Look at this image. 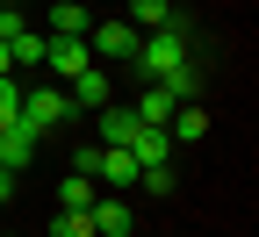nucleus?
I'll return each instance as SVG.
<instances>
[{"label": "nucleus", "instance_id": "nucleus-20", "mask_svg": "<svg viewBox=\"0 0 259 237\" xmlns=\"http://www.w3.org/2000/svg\"><path fill=\"white\" fill-rule=\"evenodd\" d=\"M137 180H144L151 194H173V187H180V173H173V165H151V173H137Z\"/></svg>", "mask_w": 259, "mask_h": 237}, {"label": "nucleus", "instance_id": "nucleus-24", "mask_svg": "<svg viewBox=\"0 0 259 237\" xmlns=\"http://www.w3.org/2000/svg\"><path fill=\"white\" fill-rule=\"evenodd\" d=\"M8 8H15V0H0V15H8Z\"/></svg>", "mask_w": 259, "mask_h": 237}, {"label": "nucleus", "instance_id": "nucleus-11", "mask_svg": "<svg viewBox=\"0 0 259 237\" xmlns=\"http://www.w3.org/2000/svg\"><path fill=\"white\" fill-rule=\"evenodd\" d=\"M130 158H137L144 173H151V165H173V137H166V129H144V122H137V137H130Z\"/></svg>", "mask_w": 259, "mask_h": 237}, {"label": "nucleus", "instance_id": "nucleus-22", "mask_svg": "<svg viewBox=\"0 0 259 237\" xmlns=\"http://www.w3.org/2000/svg\"><path fill=\"white\" fill-rule=\"evenodd\" d=\"M8 72H15V58H8V43H0V79H8Z\"/></svg>", "mask_w": 259, "mask_h": 237}, {"label": "nucleus", "instance_id": "nucleus-25", "mask_svg": "<svg viewBox=\"0 0 259 237\" xmlns=\"http://www.w3.org/2000/svg\"><path fill=\"white\" fill-rule=\"evenodd\" d=\"M0 237H8V230H0Z\"/></svg>", "mask_w": 259, "mask_h": 237}, {"label": "nucleus", "instance_id": "nucleus-10", "mask_svg": "<svg viewBox=\"0 0 259 237\" xmlns=\"http://www.w3.org/2000/svg\"><path fill=\"white\" fill-rule=\"evenodd\" d=\"M166 137H173V144H202V137H209V108H202V101H180L173 122H166Z\"/></svg>", "mask_w": 259, "mask_h": 237}, {"label": "nucleus", "instance_id": "nucleus-1", "mask_svg": "<svg viewBox=\"0 0 259 237\" xmlns=\"http://www.w3.org/2000/svg\"><path fill=\"white\" fill-rule=\"evenodd\" d=\"M130 65H137V72H144V86H158L166 72H180V65H187V22L173 15L166 29H151V36L137 43V58H130Z\"/></svg>", "mask_w": 259, "mask_h": 237}, {"label": "nucleus", "instance_id": "nucleus-9", "mask_svg": "<svg viewBox=\"0 0 259 237\" xmlns=\"http://www.w3.org/2000/svg\"><path fill=\"white\" fill-rule=\"evenodd\" d=\"M173 108H180V101H173L166 86H144L137 101H130V115H137L144 129H166V122H173Z\"/></svg>", "mask_w": 259, "mask_h": 237}, {"label": "nucleus", "instance_id": "nucleus-2", "mask_svg": "<svg viewBox=\"0 0 259 237\" xmlns=\"http://www.w3.org/2000/svg\"><path fill=\"white\" fill-rule=\"evenodd\" d=\"M79 108L65 101V86H22V129L44 144V129H72Z\"/></svg>", "mask_w": 259, "mask_h": 237}, {"label": "nucleus", "instance_id": "nucleus-8", "mask_svg": "<svg viewBox=\"0 0 259 237\" xmlns=\"http://www.w3.org/2000/svg\"><path fill=\"white\" fill-rule=\"evenodd\" d=\"M130 137H137L130 101H108V108H101V151H130Z\"/></svg>", "mask_w": 259, "mask_h": 237}, {"label": "nucleus", "instance_id": "nucleus-6", "mask_svg": "<svg viewBox=\"0 0 259 237\" xmlns=\"http://www.w3.org/2000/svg\"><path fill=\"white\" fill-rule=\"evenodd\" d=\"M87 29H94V8H79V0H51L44 8V36H79L87 43Z\"/></svg>", "mask_w": 259, "mask_h": 237}, {"label": "nucleus", "instance_id": "nucleus-5", "mask_svg": "<svg viewBox=\"0 0 259 237\" xmlns=\"http://www.w3.org/2000/svg\"><path fill=\"white\" fill-rule=\"evenodd\" d=\"M44 65H51L58 79H79L87 65H94V51H87L79 36H44Z\"/></svg>", "mask_w": 259, "mask_h": 237}, {"label": "nucleus", "instance_id": "nucleus-3", "mask_svg": "<svg viewBox=\"0 0 259 237\" xmlns=\"http://www.w3.org/2000/svg\"><path fill=\"white\" fill-rule=\"evenodd\" d=\"M137 29H130V22H94L87 29V51H94V65H122V58H137Z\"/></svg>", "mask_w": 259, "mask_h": 237}, {"label": "nucleus", "instance_id": "nucleus-15", "mask_svg": "<svg viewBox=\"0 0 259 237\" xmlns=\"http://www.w3.org/2000/svg\"><path fill=\"white\" fill-rule=\"evenodd\" d=\"M94 201H101V194H94V180H79V173L58 180V209H94Z\"/></svg>", "mask_w": 259, "mask_h": 237}, {"label": "nucleus", "instance_id": "nucleus-16", "mask_svg": "<svg viewBox=\"0 0 259 237\" xmlns=\"http://www.w3.org/2000/svg\"><path fill=\"white\" fill-rule=\"evenodd\" d=\"M158 86H166L173 101H194V93H202V65H180V72H166Z\"/></svg>", "mask_w": 259, "mask_h": 237}, {"label": "nucleus", "instance_id": "nucleus-23", "mask_svg": "<svg viewBox=\"0 0 259 237\" xmlns=\"http://www.w3.org/2000/svg\"><path fill=\"white\" fill-rule=\"evenodd\" d=\"M8 194H15V173H0V201H8Z\"/></svg>", "mask_w": 259, "mask_h": 237}, {"label": "nucleus", "instance_id": "nucleus-21", "mask_svg": "<svg viewBox=\"0 0 259 237\" xmlns=\"http://www.w3.org/2000/svg\"><path fill=\"white\" fill-rule=\"evenodd\" d=\"M94 165H101V144H79V151H72V173L94 180Z\"/></svg>", "mask_w": 259, "mask_h": 237}, {"label": "nucleus", "instance_id": "nucleus-13", "mask_svg": "<svg viewBox=\"0 0 259 237\" xmlns=\"http://www.w3.org/2000/svg\"><path fill=\"white\" fill-rule=\"evenodd\" d=\"M94 237H137V230H130V201H94Z\"/></svg>", "mask_w": 259, "mask_h": 237}, {"label": "nucleus", "instance_id": "nucleus-4", "mask_svg": "<svg viewBox=\"0 0 259 237\" xmlns=\"http://www.w3.org/2000/svg\"><path fill=\"white\" fill-rule=\"evenodd\" d=\"M65 101H72L79 115H101L108 101H115V79H108V65H87V72L72 79V93H65Z\"/></svg>", "mask_w": 259, "mask_h": 237}, {"label": "nucleus", "instance_id": "nucleus-12", "mask_svg": "<svg viewBox=\"0 0 259 237\" xmlns=\"http://www.w3.org/2000/svg\"><path fill=\"white\" fill-rule=\"evenodd\" d=\"M173 15H180V8H173V0H130V15H122V22H130V29H137V36H151V29H166Z\"/></svg>", "mask_w": 259, "mask_h": 237}, {"label": "nucleus", "instance_id": "nucleus-14", "mask_svg": "<svg viewBox=\"0 0 259 237\" xmlns=\"http://www.w3.org/2000/svg\"><path fill=\"white\" fill-rule=\"evenodd\" d=\"M137 173H144V165L130 158V151H101V165H94V180H108V187H130Z\"/></svg>", "mask_w": 259, "mask_h": 237}, {"label": "nucleus", "instance_id": "nucleus-18", "mask_svg": "<svg viewBox=\"0 0 259 237\" xmlns=\"http://www.w3.org/2000/svg\"><path fill=\"white\" fill-rule=\"evenodd\" d=\"M8 122H22V79L15 72L0 79V129H8Z\"/></svg>", "mask_w": 259, "mask_h": 237}, {"label": "nucleus", "instance_id": "nucleus-19", "mask_svg": "<svg viewBox=\"0 0 259 237\" xmlns=\"http://www.w3.org/2000/svg\"><path fill=\"white\" fill-rule=\"evenodd\" d=\"M8 58H15V65H44V36H36V29H22V36L8 43Z\"/></svg>", "mask_w": 259, "mask_h": 237}, {"label": "nucleus", "instance_id": "nucleus-7", "mask_svg": "<svg viewBox=\"0 0 259 237\" xmlns=\"http://www.w3.org/2000/svg\"><path fill=\"white\" fill-rule=\"evenodd\" d=\"M29 165H36V137L22 122H8L0 129V173H29Z\"/></svg>", "mask_w": 259, "mask_h": 237}, {"label": "nucleus", "instance_id": "nucleus-17", "mask_svg": "<svg viewBox=\"0 0 259 237\" xmlns=\"http://www.w3.org/2000/svg\"><path fill=\"white\" fill-rule=\"evenodd\" d=\"M51 237H94V216H87V209H58Z\"/></svg>", "mask_w": 259, "mask_h": 237}]
</instances>
